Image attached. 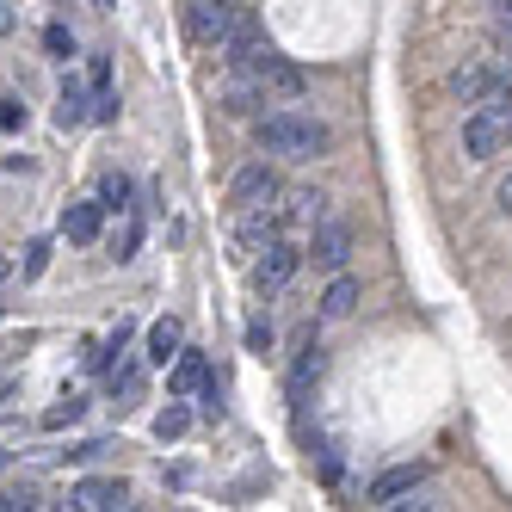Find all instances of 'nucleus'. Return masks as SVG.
Segmentation results:
<instances>
[{"label": "nucleus", "mask_w": 512, "mask_h": 512, "mask_svg": "<svg viewBox=\"0 0 512 512\" xmlns=\"http://www.w3.org/2000/svg\"><path fill=\"white\" fill-rule=\"evenodd\" d=\"M241 13H247V0H186V38L198 50H216L241 25Z\"/></svg>", "instance_id": "2"}, {"label": "nucleus", "mask_w": 512, "mask_h": 512, "mask_svg": "<svg viewBox=\"0 0 512 512\" xmlns=\"http://www.w3.org/2000/svg\"><path fill=\"white\" fill-rule=\"evenodd\" d=\"M494 87V75H488V62H463V68H451V93L463 99V105H482V93Z\"/></svg>", "instance_id": "16"}, {"label": "nucleus", "mask_w": 512, "mask_h": 512, "mask_svg": "<svg viewBox=\"0 0 512 512\" xmlns=\"http://www.w3.org/2000/svg\"><path fill=\"white\" fill-rule=\"evenodd\" d=\"M93 118V99H87V87L81 81H62V105H56V130H75V124H87Z\"/></svg>", "instance_id": "17"}, {"label": "nucleus", "mask_w": 512, "mask_h": 512, "mask_svg": "<svg viewBox=\"0 0 512 512\" xmlns=\"http://www.w3.org/2000/svg\"><path fill=\"white\" fill-rule=\"evenodd\" d=\"M118 118V93L112 87H93V124H112Z\"/></svg>", "instance_id": "25"}, {"label": "nucleus", "mask_w": 512, "mask_h": 512, "mask_svg": "<svg viewBox=\"0 0 512 512\" xmlns=\"http://www.w3.org/2000/svg\"><path fill=\"white\" fill-rule=\"evenodd\" d=\"M68 506L75 512H118V506H130V488L118 475H87V482L68 488Z\"/></svg>", "instance_id": "5"}, {"label": "nucleus", "mask_w": 512, "mask_h": 512, "mask_svg": "<svg viewBox=\"0 0 512 512\" xmlns=\"http://www.w3.org/2000/svg\"><path fill=\"white\" fill-rule=\"evenodd\" d=\"M272 44L260 38V25H253V13H241V25L229 31V38L223 44H216V56H223V68H253V62H260Z\"/></svg>", "instance_id": "9"}, {"label": "nucleus", "mask_w": 512, "mask_h": 512, "mask_svg": "<svg viewBox=\"0 0 512 512\" xmlns=\"http://www.w3.org/2000/svg\"><path fill=\"white\" fill-rule=\"evenodd\" d=\"M284 229H297V223H321L327 216V198H315V192H284V204L272 210Z\"/></svg>", "instance_id": "15"}, {"label": "nucleus", "mask_w": 512, "mask_h": 512, "mask_svg": "<svg viewBox=\"0 0 512 512\" xmlns=\"http://www.w3.org/2000/svg\"><path fill=\"white\" fill-rule=\"evenodd\" d=\"M81 414H87V395H62V401H56V408L44 414V426H50V432H56V426H75Z\"/></svg>", "instance_id": "22"}, {"label": "nucleus", "mask_w": 512, "mask_h": 512, "mask_svg": "<svg viewBox=\"0 0 512 512\" xmlns=\"http://www.w3.org/2000/svg\"><path fill=\"white\" fill-rule=\"evenodd\" d=\"M13 278V260H7V253H0V284H7Z\"/></svg>", "instance_id": "33"}, {"label": "nucleus", "mask_w": 512, "mask_h": 512, "mask_svg": "<svg viewBox=\"0 0 512 512\" xmlns=\"http://www.w3.org/2000/svg\"><path fill=\"white\" fill-rule=\"evenodd\" d=\"M309 253H315V266L340 272V266L352 260V223H340V216H321V223H315V241H309Z\"/></svg>", "instance_id": "7"}, {"label": "nucleus", "mask_w": 512, "mask_h": 512, "mask_svg": "<svg viewBox=\"0 0 512 512\" xmlns=\"http://www.w3.org/2000/svg\"><path fill=\"white\" fill-rule=\"evenodd\" d=\"M13 25H19V19H13V7H7V0H0V38H7Z\"/></svg>", "instance_id": "32"}, {"label": "nucleus", "mask_w": 512, "mask_h": 512, "mask_svg": "<svg viewBox=\"0 0 512 512\" xmlns=\"http://www.w3.org/2000/svg\"><path fill=\"white\" fill-rule=\"evenodd\" d=\"M253 136H260V149L266 155H278V161H315V155H327V124L321 118H309V112H266L260 124H253Z\"/></svg>", "instance_id": "1"}, {"label": "nucleus", "mask_w": 512, "mask_h": 512, "mask_svg": "<svg viewBox=\"0 0 512 512\" xmlns=\"http://www.w3.org/2000/svg\"><path fill=\"white\" fill-rule=\"evenodd\" d=\"M494 204H500V216H512V173H506L500 186H494Z\"/></svg>", "instance_id": "31"}, {"label": "nucleus", "mask_w": 512, "mask_h": 512, "mask_svg": "<svg viewBox=\"0 0 512 512\" xmlns=\"http://www.w3.org/2000/svg\"><path fill=\"white\" fill-rule=\"evenodd\" d=\"M99 223H105V204H68V210H62V235L81 241V247L99 241Z\"/></svg>", "instance_id": "14"}, {"label": "nucleus", "mask_w": 512, "mask_h": 512, "mask_svg": "<svg viewBox=\"0 0 512 512\" xmlns=\"http://www.w3.org/2000/svg\"><path fill=\"white\" fill-rule=\"evenodd\" d=\"M44 44H50V56L68 62V56H75V31H68V25H50V31H44Z\"/></svg>", "instance_id": "26"}, {"label": "nucleus", "mask_w": 512, "mask_h": 512, "mask_svg": "<svg viewBox=\"0 0 512 512\" xmlns=\"http://www.w3.org/2000/svg\"><path fill=\"white\" fill-rule=\"evenodd\" d=\"M500 142H506V118H494L488 105H475L469 124H463V155H469V161H494Z\"/></svg>", "instance_id": "6"}, {"label": "nucleus", "mask_w": 512, "mask_h": 512, "mask_svg": "<svg viewBox=\"0 0 512 512\" xmlns=\"http://www.w3.org/2000/svg\"><path fill=\"white\" fill-rule=\"evenodd\" d=\"M253 75L266 81V99H303V68H290L278 50H266L260 62H253Z\"/></svg>", "instance_id": "11"}, {"label": "nucleus", "mask_w": 512, "mask_h": 512, "mask_svg": "<svg viewBox=\"0 0 512 512\" xmlns=\"http://www.w3.org/2000/svg\"><path fill=\"white\" fill-rule=\"evenodd\" d=\"M278 198H284V192H278V173H272L266 161H247V167L229 179V204H235L241 216H247V210H272Z\"/></svg>", "instance_id": "3"}, {"label": "nucleus", "mask_w": 512, "mask_h": 512, "mask_svg": "<svg viewBox=\"0 0 512 512\" xmlns=\"http://www.w3.org/2000/svg\"><path fill=\"white\" fill-rule=\"evenodd\" d=\"M247 346H253V352H266V346H272V327H266V321H253V327H247Z\"/></svg>", "instance_id": "29"}, {"label": "nucleus", "mask_w": 512, "mask_h": 512, "mask_svg": "<svg viewBox=\"0 0 512 512\" xmlns=\"http://www.w3.org/2000/svg\"><path fill=\"white\" fill-rule=\"evenodd\" d=\"M420 482H426V463H395V469H383L377 482L364 488V500H371V506H395L401 494H414Z\"/></svg>", "instance_id": "10"}, {"label": "nucleus", "mask_w": 512, "mask_h": 512, "mask_svg": "<svg viewBox=\"0 0 512 512\" xmlns=\"http://www.w3.org/2000/svg\"><path fill=\"white\" fill-rule=\"evenodd\" d=\"M506 136H512V112H506Z\"/></svg>", "instance_id": "35"}, {"label": "nucleus", "mask_w": 512, "mask_h": 512, "mask_svg": "<svg viewBox=\"0 0 512 512\" xmlns=\"http://www.w3.org/2000/svg\"><path fill=\"white\" fill-rule=\"evenodd\" d=\"M494 38H500V75H512V0H494Z\"/></svg>", "instance_id": "21"}, {"label": "nucleus", "mask_w": 512, "mask_h": 512, "mask_svg": "<svg viewBox=\"0 0 512 512\" xmlns=\"http://www.w3.org/2000/svg\"><path fill=\"white\" fill-rule=\"evenodd\" d=\"M112 395H124V401H136V395H142V371H136V364L112 371ZM124 401H118V408H124Z\"/></svg>", "instance_id": "24"}, {"label": "nucleus", "mask_w": 512, "mask_h": 512, "mask_svg": "<svg viewBox=\"0 0 512 512\" xmlns=\"http://www.w3.org/2000/svg\"><path fill=\"white\" fill-rule=\"evenodd\" d=\"M99 204H105V210H130V179H124V173H105Z\"/></svg>", "instance_id": "23"}, {"label": "nucleus", "mask_w": 512, "mask_h": 512, "mask_svg": "<svg viewBox=\"0 0 512 512\" xmlns=\"http://www.w3.org/2000/svg\"><path fill=\"white\" fill-rule=\"evenodd\" d=\"M93 7H118V0H93Z\"/></svg>", "instance_id": "34"}, {"label": "nucleus", "mask_w": 512, "mask_h": 512, "mask_svg": "<svg viewBox=\"0 0 512 512\" xmlns=\"http://www.w3.org/2000/svg\"><path fill=\"white\" fill-rule=\"evenodd\" d=\"M0 130H25V99H0Z\"/></svg>", "instance_id": "28"}, {"label": "nucleus", "mask_w": 512, "mask_h": 512, "mask_svg": "<svg viewBox=\"0 0 512 512\" xmlns=\"http://www.w3.org/2000/svg\"><path fill=\"white\" fill-rule=\"evenodd\" d=\"M297 266H303V253L290 247L284 235L266 241V247H260V266H253V290H260V297H272V290H284L290 278H297Z\"/></svg>", "instance_id": "4"}, {"label": "nucleus", "mask_w": 512, "mask_h": 512, "mask_svg": "<svg viewBox=\"0 0 512 512\" xmlns=\"http://www.w3.org/2000/svg\"><path fill=\"white\" fill-rule=\"evenodd\" d=\"M260 105H266V81L253 75V68H229V81H223V112H229V118H260Z\"/></svg>", "instance_id": "8"}, {"label": "nucleus", "mask_w": 512, "mask_h": 512, "mask_svg": "<svg viewBox=\"0 0 512 512\" xmlns=\"http://www.w3.org/2000/svg\"><path fill=\"white\" fill-rule=\"evenodd\" d=\"M44 266H50V241H31L25 247V278H38Z\"/></svg>", "instance_id": "27"}, {"label": "nucleus", "mask_w": 512, "mask_h": 512, "mask_svg": "<svg viewBox=\"0 0 512 512\" xmlns=\"http://www.w3.org/2000/svg\"><path fill=\"white\" fill-rule=\"evenodd\" d=\"M204 377H210L204 352H179V358H173V377H167V395L186 401V395H198V389H204Z\"/></svg>", "instance_id": "13"}, {"label": "nucleus", "mask_w": 512, "mask_h": 512, "mask_svg": "<svg viewBox=\"0 0 512 512\" xmlns=\"http://www.w3.org/2000/svg\"><path fill=\"white\" fill-rule=\"evenodd\" d=\"M136 241H142V223H130V229L118 235V260H130V253H136Z\"/></svg>", "instance_id": "30"}, {"label": "nucleus", "mask_w": 512, "mask_h": 512, "mask_svg": "<svg viewBox=\"0 0 512 512\" xmlns=\"http://www.w3.org/2000/svg\"><path fill=\"white\" fill-rule=\"evenodd\" d=\"M179 340H186V327H179V315H161V321L149 327V358H155V364L179 358Z\"/></svg>", "instance_id": "18"}, {"label": "nucleus", "mask_w": 512, "mask_h": 512, "mask_svg": "<svg viewBox=\"0 0 512 512\" xmlns=\"http://www.w3.org/2000/svg\"><path fill=\"white\" fill-rule=\"evenodd\" d=\"M0 469H7V451H0Z\"/></svg>", "instance_id": "36"}, {"label": "nucleus", "mask_w": 512, "mask_h": 512, "mask_svg": "<svg viewBox=\"0 0 512 512\" xmlns=\"http://www.w3.org/2000/svg\"><path fill=\"white\" fill-rule=\"evenodd\" d=\"M358 309V284L352 278H334V284H327V297H321V315L327 321H346Z\"/></svg>", "instance_id": "19"}, {"label": "nucleus", "mask_w": 512, "mask_h": 512, "mask_svg": "<svg viewBox=\"0 0 512 512\" xmlns=\"http://www.w3.org/2000/svg\"><path fill=\"white\" fill-rule=\"evenodd\" d=\"M192 426V408H179V395L167 401V408L155 414V438H161V445H167V438H179V432H186Z\"/></svg>", "instance_id": "20"}, {"label": "nucleus", "mask_w": 512, "mask_h": 512, "mask_svg": "<svg viewBox=\"0 0 512 512\" xmlns=\"http://www.w3.org/2000/svg\"><path fill=\"white\" fill-rule=\"evenodd\" d=\"M321 371H327V352L321 346H303V358L290 364V408H303V401H309V389L321 383Z\"/></svg>", "instance_id": "12"}]
</instances>
